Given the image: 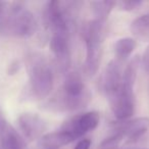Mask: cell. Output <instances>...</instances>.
<instances>
[{
	"label": "cell",
	"mask_w": 149,
	"mask_h": 149,
	"mask_svg": "<svg viewBox=\"0 0 149 149\" xmlns=\"http://www.w3.org/2000/svg\"><path fill=\"white\" fill-rule=\"evenodd\" d=\"M50 49L56 59L58 68L61 72H68L70 66V49L68 43V34H52L50 39Z\"/></svg>",
	"instance_id": "cell-7"
},
{
	"label": "cell",
	"mask_w": 149,
	"mask_h": 149,
	"mask_svg": "<svg viewBox=\"0 0 149 149\" xmlns=\"http://www.w3.org/2000/svg\"><path fill=\"white\" fill-rule=\"evenodd\" d=\"M74 140H77V137L74 136L72 133L60 130L42 136L40 143L43 149H58L62 146L68 145Z\"/></svg>",
	"instance_id": "cell-12"
},
{
	"label": "cell",
	"mask_w": 149,
	"mask_h": 149,
	"mask_svg": "<svg viewBox=\"0 0 149 149\" xmlns=\"http://www.w3.org/2000/svg\"><path fill=\"white\" fill-rule=\"evenodd\" d=\"M123 62L118 59H112L107 64L104 74V88L106 93L118 90L122 85L123 81Z\"/></svg>",
	"instance_id": "cell-11"
},
{
	"label": "cell",
	"mask_w": 149,
	"mask_h": 149,
	"mask_svg": "<svg viewBox=\"0 0 149 149\" xmlns=\"http://www.w3.org/2000/svg\"><path fill=\"white\" fill-rule=\"evenodd\" d=\"M130 29L133 35L139 39H149V10L135 19L131 24Z\"/></svg>",
	"instance_id": "cell-15"
},
{
	"label": "cell",
	"mask_w": 149,
	"mask_h": 149,
	"mask_svg": "<svg viewBox=\"0 0 149 149\" xmlns=\"http://www.w3.org/2000/svg\"><path fill=\"white\" fill-rule=\"evenodd\" d=\"M116 5V1H109V0H105V1H92L90 3L91 10L93 13L94 17H95V19L103 22L106 21L110 11L112 10V8Z\"/></svg>",
	"instance_id": "cell-16"
},
{
	"label": "cell",
	"mask_w": 149,
	"mask_h": 149,
	"mask_svg": "<svg viewBox=\"0 0 149 149\" xmlns=\"http://www.w3.org/2000/svg\"><path fill=\"white\" fill-rule=\"evenodd\" d=\"M0 142L3 149H24V142L0 109Z\"/></svg>",
	"instance_id": "cell-9"
},
{
	"label": "cell",
	"mask_w": 149,
	"mask_h": 149,
	"mask_svg": "<svg viewBox=\"0 0 149 149\" xmlns=\"http://www.w3.org/2000/svg\"><path fill=\"white\" fill-rule=\"evenodd\" d=\"M141 62H142L144 70L147 74H149V45H148V47L145 49L144 53H143L142 58H141Z\"/></svg>",
	"instance_id": "cell-18"
},
{
	"label": "cell",
	"mask_w": 149,
	"mask_h": 149,
	"mask_svg": "<svg viewBox=\"0 0 149 149\" xmlns=\"http://www.w3.org/2000/svg\"><path fill=\"white\" fill-rule=\"evenodd\" d=\"M111 111L118 120H127L135 112L134 91L125 88L123 85L118 90L107 94Z\"/></svg>",
	"instance_id": "cell-5"
},
{
	"label": "cell",
	"mask_w": 149,
	"mask_h": 149,
	"mask_svg": "<svg viewBox=\"0 0 149 149\" xmlns=\"http://www.w3.org/2000/svg\"><path fill=\"white\" fill-rule=\"evenodd\" d=\"M89 100L90 93L84 85L81 74L77 72H68L58 98L59 107L64 110H77L85 107Z\"/></svg>",
	"instance_id": "cell-4"
},
{
	"label": "cell",
	"mask_w": 149,
	"mask_h": 149,
	"mask_svg": "<svg viewBox=\"0 0 149 149\" xmlns=\"http://www.w3.org/2000/svg\"><path fill=\"white\" fill-rule=\"evenodd\" d=\"M149 129L148 118H137L132 120L124 122L116 127V133L127 137L129 141H136L140 139Z\"/></svg>",
	"instance_id": "cell-10"
},
{
	"label": "cell",
	"mask_w": 149,
	"mask_h": 149,
	"mask_svg": "<svg viewBox=\"0 0 149 149\" xmlns=\"http://www.w3.org/2000/svg\"><path fill=\"white\" fill-rule=\"evenodd\" d=\"M0 29L3 34L6 35L29 38L35 34L37 23L31 11L19 3H13L3 17Z\"/></svg>",
	"instance_id": "cell-2"
},
{
	"label": "cell",
	"mask_w": 149,
	"mask_h": 149,
	"mask_svg": "<svg viewBox=\"0 0 149 149\" xmlns=\"http://www.w3.org/2000/svg\"><path fill=\"white\" fill-rule=\"evenodd\" d=\"M137 42L133 38H122L114 45V58L124 62L136 49Z\"/></svg>",
	"instance_id": "cell-13"
},
{
	"label": "cell",
	"mask_w": 149,
	"mask_h": 149,
	"mask_svg": "<svg viewBox=\"0 0 149 149\" xmlns=\"http://www.w3.org/2000/svg\"><path fill=\"white\" fill-rule=\"evenodd\" d=\"M4 4H5L4 2H0V15L2 13V10H3V8H4Z\"/></svg>",
	"instance_id": "cell-21"
},
{
	"label": "cell",
	"mask_w": 149,
	"mask_h": 149,
	"mask_svg": "<svg viewBox=\"0 0 149 149\" xmlns=\"http://www.w3.org/2000/svg\"><path fill=\"white\" fill-rule=\"evenodd\" d=\"M27 70L31 90L38 99L46 98L53 87V74L47 59L38 52L29 54Z\"/></svg>",
	"instance_id": "cell-1"
},
{
	"label": "cell",
	"mask_w": 149,
	"mask_h": 149,
	"mask_svg": "<svg viewBox=\"0 0 149 149\" xmlns=\"http://www.w3.org/2000/svg\"><path fill=\"white\" fill-rule=\"evenodd\" d=\"M99 113H97L96 111H89L76 116L64 122L60 130L72 133L78 139L85 135L86 133L95 130L99 125Z\"/></svg>",
	"instance_id": "cell-6"
},
{
	"label": "cell",
	"mask_w": 149,
	"mask_h": 149,
	"mask_svg": "<svg viewBox=\"0 0 149 149\" xmlns=\"http://www.w3.org/2000/svg\"><path fill=\"white\" fill-rule=\"evenodd\" d=\"M105 22L93 19L86 25L84 38L86 42L85 70L89 76H94L99 68L102 53V42L104 39Z\"/></svg>",
	"instance_id": "cell-3"
},
{
	"label": "cell",
	"mask_w": 149,
	"mask_h": 149,
	"mask_svg": "<svg viewBox=\"0 0 149 149\" xmlns=\"http://www.w3.org/2000/svg\"><path fill=\"white\" fill-rule=\"evenodd\" d=\"M141 58L139 55H136L132 58L130 62L128 63V65L126 66L124 72H123V81L122 85L125 88L129 90L134 89L135 81L137 78V72H138V68L140 65Z\"/></svg>",
	"instance_id": "cell-14"
},
{
	"label": "cell",
	"mask_w": 149,
	"mask_h": 149,
	"mask_svg": "<svg viewBox=\"0 0 149 149\" xmlns=\"http://www.w3.org/2000/svg\"><path fill=\"white\" fill-rule=\"evenodd\" d=\"M99 149H118V146H106V145L100 144Z\"/></svg>",
	"instance_id": "cell-20"
},
{
	"label": "cell",
	"mask_w": 149,
	"mask_h": 149,
	"mask_svg": "<svg viewBox=\"0 0 149 149\" xmlns=\"http://www.w3.org/2000/svg\"><path fill=\"white\" fill-rule=\"evenodd\" d=\"M90 145H91V141L89 139H82L81 141L78 142L74 149H89Z\"/></svg>",
	"instance_id": "cell-19"
},
{
	"label": "cell",
	"mask_w": 149,
	"mask_h": 149,
	"mask_svg": "<svg viewBox=\"0 0 149 149\" xmlns=\"http://www.w3.org/2000/svg\"><path fill=\"white\" fill-rule=\"evenodd\" d=\"M17 124L24 136L29 141L37 139L45 130V123L40 116L33 113H23L17 118Z\"/></svg>",
	"instance_id": "cell-8"
},
{
	"label": "cell",
	"mask_w": 149,
	"mask_h": 149,
	"mask_svg": "<svg viewBox=\"0 0 149 149\" xmlns=\"http://www.w3.org/2000/svg\"><path fill=\"white\" fill-rule=\"evenodd\" d=\"M142 1H139V0H124V1H120V2H116V5L120 7V9L126 11H131L134 10V9L138 8L139 6L142 5Z\"/></svg>",
	"instance_id": "cell-17"
}]
</instances>
